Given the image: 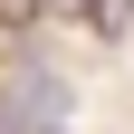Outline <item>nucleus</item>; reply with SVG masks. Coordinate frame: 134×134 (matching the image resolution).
Here are the masks:
<instances>
[{
  "label": "nucleus",
  "mask_w": 134,
  "mask_h": 134,
  "mask_svg": "<svg viewBox=\"0 0 134 134\" xmlns=\"http://www.w3.org/2000/svg\"><path fill=\"white\" fill-rule=\"evenodd\" d=\"M0 19H10V29H19V19H38V0H0Z\"/></svg>",
  "instance_id": "nucleus-3"
},
{
  "label": "nucleus",
  "mask_w": 134,
  "mask_h": 134,
  "mask_svg": "<svg viewBox=\"0 0 134 134\" xmlns=\"http://www.w3.org/2000/svg\"><path fill=\"white\" fill-rule=\"evenodd\" d=\"M86 19L105 29V38H125V29H134V0H86Z\"/></svg>",
  "instance_id": "nucleus-2"
},
{
  "label": "nucleus",
  "mask_w": 134,
  "mask_h": 134,
  "mask_svg": "<svg viewBox=\"0 0 134 134\" xmlns=\"http://www.w3.org/2000/svg\"><path fill=\"white\" fill-rule=\"evenodd\" d=\"M0 134H67V115H48V105H19V96H0Z\"/></svg>",
  "instance_id": "nucleus-1"
}]
</instances>
